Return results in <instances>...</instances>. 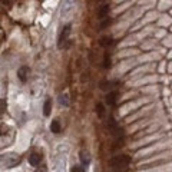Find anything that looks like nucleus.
<instances>
[{
	"label": "nucleus",
	"mask_w": 172,
	"mask_h": 172,
	"mask_svg": "<svg viewBox=\"0 0 172 172\" xmlns=\"http://www.w3.org/2000/svg\"><path fill=\"white\" fill-rule=\"evenodd\" d=\"M131 162V158L128 155H118V156H113L109 161V166L112 168L115 172H125L128 165Z\"/></svg>",
	"instance_id": "1"
},
{
	"label": "nucleus",
	"mask_w": 172,
	"mask_h": 172,
	"mask_svg": "<svg viewBox=\"0 0 172 172\" xmlns=\"http://www.w3.org/2000/svg\"><path fill=\"white\" fill-rule=\"evenodd\" d=\"M76 1L78 0H62V7H60V16H62V19H67L75 12Z\"/></svg>",
	"instance_id": "2"
},
{
	"label": "nucleus",
	"mask_w": 172,
	"mask_h": 172,
	"mask_svg": "<svg viewBox=\"0 0 172 172\" xmlns=\"http://www.w3.org/2000/svg\"><path fill=\"white\" fill-rule=\"evenodd\" d=\"M70 32H72L70 25H66L62 29V32L59 33V37H58V47L59 49H65V47L69 46V34H70Z\"/></svg>",
	"instance_id": "3"
},
{
	"label": "nucleus",
	"mask_w": 172,
	"mask_h": 172,
	"mask_svg": "<svg viewBox=\"0 0 172 172\" xmlns=\"http://www.w3.org/2000/svg\"><path fill=\"white\" fill-rule=\"evenodd\" d=\"M108 129H109V133L115 136V138H120V135H122V129L119 128L118 125V122L113 119V118H109L108 120Z\"/></svg>",
	"instance_id": "4"
},
{
	"label": "nucleus",
	"mask_w": 172,
	"mask_h": 172,
	"mask_svg": "<svg viewBox=\"0 0 172 172\" xmlns=\"http://www.w3.org/2000/svg\"><path fill=\"white\" fill-rule=\"evenodd\" d=\"M0 161L6 165V168H13L14 165H17V164L20 162V158L17 156V155H14V153H9V155H6V156H1Z\"/></svg>",
	"instance_id": "5"
},
{
	"label": "nucleus",
	"mask_w": 172,
	"mask_h": 172,
	"mask_svg": "<svg viewBox=\"0 0 172 172\" xmlns=\"http://www.w3.org/2000/svg\"><path fill=\"white\" fill-rule=\"evenodd\" d=\"M109 10H111V6H109V4H102V6L98 9V19L99 20L106 19L108 14H109Z\"/></svg>",
	"instance_id": "6"
},
{
	"label": "nucleus",
	"mask_w": 172,
	"mask_h": 172,
	"mask_svg": "<svg viewBox=\"0 0 172 172\" xmlns=\"http://www.w3.org/2000/svg\"><path fill=\"white\" fill-rule=\"evenodd\" d=\"M27 75H29V67L27 66H22L19 70H17V78H19L20 82H23V83L27 80Z\"/></svg>",
	"instance_id": "7"
},
{
	"label": "nucleus",
	"mask_w": 172,
	"mask_h": 172,
	"mask_svg": "<svg viewBox=\"0 0 172 172\" xmlns=\"http://www.w3.org/2000/svg\"><path fill=\"white\" fill-rule=\"evenodd\" d=\"M40 161H42V155H40V153H32V155L29 156V164L32 166L40 165Z\"/></svg>",
	"instance_id": "8"
},
{
	"label": "nucleus",
	"mask_w": 172,
	"mask_h": 172,
	"mask_svg": "<svg viewBox=\"0 0 172 172\" xmlns=\"http://www.w3.org/2000/svg\"><path fill=\"white\" fill-rule=\"evenodd\" d=\"M116 98H118V93L116 92H109L106 95V103L109 106H113L116 103Z\"/></svg>",
	"instance_id": "9"
},
{
	"label": "nucleus",
	"mask_w": 172,
	"mask_h": 172,
	"mask_svg": "<svg viewBox=\"0 0 172 172\" xmlns=\"http://www.w3.org/2000/svg\"><path fill=\"white\" fill-rule=\"evenodd\" d=\"M50 112H52V99L47 98V99L45 100V105H43V115H45V116H49Z\"/></svg>",
	"instance_id": "10"
},
{
	"label": "nucleus",
	"mask_w": 172,
	"mask_h": 172,
	"mask_svg": "<svg viewBox=\"0 0 172 172\" xmlns=\"http://www.w3.org/2000/svg\"><path fill=\"white\" fill-rule=\"evenodd\" d=\"M60 129H62V126H60V122L59 120H52V123H50V131L53 133H60Z\"/></svg>",
	"instance_id": "11"
},
{
	"label": "nucleus",
	"mask_w": 172,
	"mask_h": 172,
	"mask_svg": "<svg viewBox=\"0 0 172 172\" xmlns=\"http://www.w3.org/2000/svg\"><path fill=\"white\" fill-rule=\"evenodd\" d=\"M111 45H113V39L111 37V36H103V37L100 39V46L109 47Z\"/></svg>",
	"instance_id": "12"
},
{
	"label": "nucleus",
	"mask_w": 172,
	"mask_h": 172,
	"mask_svg": "<svg viewBox=\"0 0 172 172\" xmlns=\"http://www.w3.org/2000/svg\"><path fill=\"white\" fill-rule=\"evenodd\" d=\"M96 115L100 119L105 116V106H103V103H96Z\"/></svg>",
	"instance_id": "13"
},
{
	"label": "nucleus",
	"mask_w": 172,
	"mask_h": 172,
	"mask_svg": "<svg viewBox=\"0 0 172 172\" xmlns=\"http://www.w3.org/2000/svg\"><path fill=\"white\" fill-rule=\"evenodd\" d=\"M80 161H82V164H83V165H87V164L90 162L89 153L85 152V151H82V152H80Z\"/></svg>",
	"instance_id": "14"
},
{
	"label": "nucleus",
	"mask_w": 172,
	"mask_h": 172,
	"mask_svg": "<svg viewBox=\"0 0 172 172\" xmlns=\"http://www.w3.org/2000/svg\"><path fill=\"white\" fill-rule=\"evenodd\" d=\"M59 103L63 106H67L69 105V100H67V95H60L59 96Z\"/></svg>",
	"instance_id": "15"
},
{
	"label": "nucleus",
	"mask_w": 172,
	"mask_h": 172,
	"mask_svg": "<svg viewBox=\"0 0 172 172\" xmlns=\"http://www.w3.org/2000/svg\"><path fill=\"white\" fill-rule=\"evenodd\" d=\"M6 100L4 99H1V98H0V116H1V115H4V112H6Z\"/></svg>",
	"instance_id": "16"
},
{
	"label": "nucleus",
	"mask_w": 172,
	"mask_h": 172,
	"mask_svg": "<svg viewBox=\"0 0 172 172\" xmlns=\"http://www.w3.org/2000/svg\"><path fill=\"white\" fill-rule=\"evenodd\" d=\"M112 83H111V82H102V83H100V89H103V90H106V89H108V87H109V89H111V87H112Z\"/></svg>",
	"instance_id": "17"
},
{
	"label": "nucleus",
	"mask_w": 172,
	"mask_h": 172,
	"mask_svg": "<svg viewBox=\"0 0 172 172\" xmlns=\"http://www.w3.org/2000/svg\"><path fill=\"white\" fill-rule=\"evenodd\" d=\"M111 66V59H108V53L105 55V59H103V67L108 69V67Z\"/></svg>",
	"instance_id": "18"
},
{
	"label": "nucleus",
	"mask_w": 172,
	"mask_h": 172,
	"mask_svg": "<svg viewBox=\"0 0 172 172\" xmlns=\"http://www.w3.org/2000/svg\"><path fill=\"white\" fill-rule=\"evenodd\" d=\"M72 172H85V168H83V166L75 165V166L72 168Z\"/></svg>",
	"instance_id": "19"
},
{
	"label": "nucleus",
	"mask_w": 172,
	"mask_h": 172,
	"mask_svg": "<svg viewBox=\"0 0 172 172\" xmlns=\"http://www.w3.org/2000/svg\"><path fill=\"white\" fill-rule=\"evenodd\" d=\"M7 131H9V128L6 125H0V135H6Z\"/></svg>",
	"instance_id": "20"
},
{
	"label": "nucleus",
	"mask_w": 172,
	"mask_h": 172,
	"mask_svg": "<svg viewBox=\"0 0 172 172\" xmlns=\"http://www.w3.org/2000/svg\"><path fill=\"white\" fill-rule=\"evenodd\" d=\"M111 22H112V20H111L109 17H108V20H105V22H103V23L100 25V29H105V27L108 26V25H111Z\"/></svg>",
	"instance_id": "21"
},
{
	"label": "nucleus",
	"mask_w": 172,
	"mask_h": 172,
	"mask_svg": "<svg viewBox=\"0 0 172 172\" xmlns=\"http://www.w3.org/2000/svg\"><path fill=\"white\" fill-rule=\"evenodd\" d=\"M0 1H1L3 4H10V3H12V0H0Z\"/></svg>",
	"instance_id": "22"
},
{
	"label": "nucleus",
	"mask_w": 172,
	"mask_h": 172,
	"mask_svg": "<svg viewBox=\"0 0 172 172\" xmlns=\"http://www.w3.org/2000/svg\"><path fill=\"white\" fill-rule=\"evenodd\" d=\"M36 172H47V171H46V168H37Z\"/></svg>",
	"instance_id": "23"
},
{
	"label": "nucleus",
	"mask_w": 172,
	"mask_h": 172,
	"mask_svg": "<svg viewBox=\"0 0 172 172\" xmlns=\"http://www.w3.org/2000/svg\"><path fill=\"white\" fill-rule=\"evenodd\" d=\"M98 1H105V0H98Z\"/></svg>",
	"instance_id": "24"
}]
</instances>
